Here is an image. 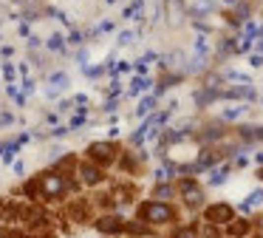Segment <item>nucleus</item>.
I'll use <instances>...</instances> for the list:
<instances>
[{"instance_id":"obj_1","label":"nucleus","mask_w":263,"mask_h":238,"mask_svg":"<svg viewBox=\"0 0 263 238\" xmlns=\"http://www.w3.org/2000/svg\"><path fill=\"white\" fill-rule=\"evenodd\" d=\"M139 218L147 224H167L170 218H175V210L167 202H145L139 207Z\"/></svg>"},{"instance_id":"obj_2","label":"nucleus","mask_w":263,"mask_h":238,"mask_svg":"<svg viewBox=\"0 0 263 238\" xmlns=\"http://www.w3.org/2000/svg\"><path fill=\"white\" fill-rule=\"evenodd\" d=\"M88 156H91L93 165H111L116 159V145L114 142H93L88 147Z\"/></svg>"},{"instance_id":"obj_3","label":"nucleus","mask_w":263,"mask_h":238,"mask_svg":"<svg viewBox=\"0 0 263 238\" xmlns=\"http://www.w3.org/2000/svg\"><path fill=\"white\" fill-rule=\"evenodd\" d=\"M206 221L215 227H224V224H232L235 221V213H232V207L229 204H209L206 207Z\"/></svg>"},{"instance_id":"obj_4","label":"nucleus","mask_w":263,"mask_h":238,"mask_svg":"<svg viewBox=\"0 0 263 238\" xmlns=\"http://www.w3.org/2000/svg\"><path fill=\"white\" fill-rule=\"evenodd\" d=\"M40 190L46 193L48 199H57V196H62V190H65V179H62L59 173H46V176L40 179Z\"/></svg>"},{"instance_id":"obj_5","label":"nucleus","mask_w":263,"mask_h":238,"mask_svg":"<svg viewBox=\"0 0 263 238\" xmlns=\"http://www.w3.org/2000/svg\"><path fill=\"white\" fill-rule=\"evenodd\" d=\"M178 190H181L184 202L190 204V207H198V204L204 202V190H201V187H198L193 179H184L181 184H178Z\"/></svg>"},{"instance_id":"obj_6","label":"nucleus","mask_w":263,"mask_h":238,"mask_svg":"<svg viewBox=\"0 0 263 238\" xmlns=\"http://www.w3.org/2000/svg\"><path fill=\"white\" fill-rule=\"evenodd\" d=\"M80 179L85 181V184H99L102 170L96 168V165H82V168H80Z\"/></svg>"},{"instance_id":"obj_7","label":"nucleus","mask_w":263,"mask_h":238,"mask_svg":"<svg viewBox=\"0 0 263 238\" xmlns=\"http://www.w3.org/2000/svg\"><path fill=\"white\" fill-rule=\"evenodd\" d=\"M65 85H68V74H62V71H57V74H51V77H48V91H51V94L62 91Z\"/></svg>"},{"instance_id":"obj_8","label":"nucleus","mask_w":263,"mask_h":238,"mask_svg":"<svg viewBox=\"0 0 263 238\" xmlns=\"http://www.w3.org/2000/svg\"><path fill=\"white\" fill-rule=\"evenodd\" d=\"M224 97H227V100H255V91H252L249 85H243V88H229V91H224Z\"/></svg>"},{"instance_id":"obj_9","label":"nucleus","mask_w":263,"mask_h":238,"mask_svg":"<svg viewBox=\"0 0 263 238\" xmlns=\"http://www.w3.org/2000/svg\"><path fill=\"white\" fill-rule=\"evenodd\" d=\"M96 227L102 233H116V230H122V221H119V215H105V218H99Z\"/></svg>"},{"instance_id":"obj_10","label":"nucleus","mask_w":263,"mask_h":238,"mask_svg":"<svg viewBox=\"0 0 263 238\" xmlns=\"http://www.w3.org/2000/svg\"><path fill=\"white\" fill-rule=\"evenodd\" d=\"M249 230H252L249 218H238V221H232V224H229V233H232V238H240V236H246Z\"/></svg>"},{"instance_id":"obj_11","label":"nucleus","mask_w":263,"mask_h":238,"mask_svg":"<svg viewBox=\"0 0 263 238\" xmlns=\"http://www.w3.org/2000/svg\"><path fill=\"white\" fill-rule=\"evenodd\" d=\"M243 113H246V108L238 102V105H232V108H227V111H221V119H240Z\"/></svg>"},{"instance_id":"obj_12","label":"nucleus","mask_w":263,"mask_h":238,"mask_svg":"<svg viewBox=\"0 0 263 238\" xmlns=\"http://www.w3.org/2000/svg\"><path fill=\"white\" fill-rule=\"evenodd\" d=\"M229 176V168L224 165V168H215V173H209V184H221V181H227Z\"/></svg>"},{"instance_id":"obj_13","label":"nucleus","mask_w":263,"mask_h":238,"mask_svg":"<svg viewBox=\"0 0 263 238\" xmlns=\"http://www.w3.org/2000/svg\"><path fill=\"white\" fill-rule=\"evenodd\" d=\"M68 213H71V218H77V221H85V218H88V210H85V204H71Z\"/></svg>"},{"instance_id":"obj_14","label":"nucleus","mask_w":263,"mask_h":238,"mask_svg":"<svg viewBox=\"0 0 263 238\" xmlns=\"http://www.w3.org/2000/svg\"><path fill=\"white\" fill-rule=\"evenodd\" d=\"M170 238H198V230H195V227H181V230H175Z\"/></svg>"},{"instance_id":"obj_15","label":"nucleus","mask_w":263,"mask_h":238,"mask_svg":"<svg viewBox=\"0 0 263 238\" xmlns=\"http://www.w3.org/2000/svg\"><path fill=\"white\" fill-rule=\"evenodd\" d=\"M127 233H133V236H145V233H147V227L142 224V221H133V224H127Z\"/></svg>"},{"instance_id":"obj_16","label":"nucleus","mask_w":263,"mask_h":238,"mask_svg":"<svg viewBox=\"0 0 263 238\" xmlns=\"http://www.w3.org/2000/svg\"><path fill=\"white\" fill-rule=\"evenodd\" d=\"M156 196H159V199H170V196H173V184H159V187H156Z\"/></svg>"},{"instance_id":"obj_17","label":"nucleus","mask_w":263,"mask_h":238,"mask_svg":"<svg viewBox=\"0 0 263 238\" xmlns=\"http://www.w3.org/2000/svg\"><path fill=\"white\" fill-rule=\"evenodd\" d=\"M122 170H127V173H136V159H133V156H125V159H122Z\"/></svg>"},{"instance_id":"obj_18","label":"nucleus","mask_w":263,"mask_h":238,"mask_svg":"<svg viewBox=\"0 0 263 238\" xmlns=\"http://www.w3.org/2000/svg\"><path fill=\"white\" fill-rule=\"evenodd\" d=\"M153 105H156V100H153V97H145V100H142V105H139V113L153 111Z\"/></svg>"},{"instance_id":"obj_19","label":"nucleus","mask_w":263,"mask_h":238,"mask_svg":"<svg viewBox=\"0 0 263 238\" xmlns=\"http://www.w3.org/2000/svg\"><path fill=\"white\" fill-rule=\"evenodd\" d=\"M48 45H51L54 51H62V37H59V34H54V37L48 40Z\"/></svg>"},{"instance_id":"obj_20","label":"nucleus","mask_w":263,"mask_h":238,"mask_svg":"<svg viewBox=\"0 0 263 238\" xmlns=\"http://www.w3.org/2000/svg\"><path fill=\"white\" fill-rule=\"evenodd\" d=\"M204 238H221V233H218V227H215V224H209V227L204 230Z\"/></svg>"},{"instance_id":"obj_21","label":"nucleus","mask_w":263,"mask_h":238,"mask_svg":"<svg viewBox=\"0 0 263 238\" xmlns=\"http://www.w3.org/2000/svg\"><path fill=\"white\" fill-rule=\"evenodd\" d=\"M3 74H6V79H9V82H12V79H14V68L6 63V66H3Z\"/></svg>"},{"instance_id":"obj_22","label":"nucleus","mask_w":263,"mask_h":238,"mask_svg":"<svg viewBox=\"0 0 263 238\" xmlns=\"http://www.w3.org/2000/svg\"><path fill=\"white\" fill-rule=\"evenodd\" d=\"M258 179H261V181H263V168H261V170H258Z\"/></svg>"},{"instance_id":"obj_23","label":"nucleus","mask_w":263,"mask_h":238,"mask_svg":"<svg viewBox=\"0 0 263 238\" xmlns=\"http://www.w3.org/2000/svg\"><path fill=\"white\" fill-rule=\"evenodd\" d=\"M258 162H261V165H263V150H261V153H258Z\"/></svg>"},{"instance_id":"obj_24","label":"nucleus","mask_w":263,"mask_h":238,"mask_svg":"<svg viewBox=\"0 0 263 238\" xmlns=\"http://www.w3.org/2000/svg\"><path fill=\"white\" fill-rule=\"evenodd\" d=\"M221 3H227V6H229V3H235V0H221Z\"/></svg>"},{"instance_id":"obj_25","label":"nucleus","mask_w":263,"mask_h":238,"mask_svg":"<svg viewBox=\"0 0 263 238\" xmlns=\"http://www.w3.org/2000/svg\"><path fill=\"white\" fill-rule=\"evenodd\" d=\"M258 238H263V236H258Z\"/></svg>"},{"instance_id":"obj_26","label":"nucleus","mask_w":263,"mask_h":238,"mask_svg":"<svg viewBox=\"0 0 263 238\" xmlns=\"http://www.w3.org/2000/svg\"><path fill=\"white\" fill-rule=\"evenodd\" d=\"M261 105H263V102H261Z\"/></svg>"}]
</instances>
